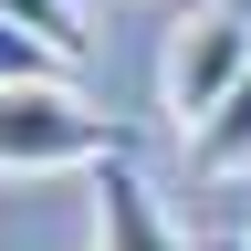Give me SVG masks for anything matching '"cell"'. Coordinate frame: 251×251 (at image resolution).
<instances>
[{
  "label": "cell",
  "mask_w": 251,
  "mask_h": 251,
  "mask_svg": "<svg viewBox=\"0 0 251 251\" xmlns=\"http://www.w3.org/2000/svg\"><path fill=\"white\" fill-rule=\"evenodd\" d=\"M105 157H126V126H105L74 84H0V178L105 168Z\"/></svg>",
  "instance_id": "1"
},
{
  "label": "cell",
  "mask_w": 251,
  "mask_h": 251,
  "mask_svg": "<svg viewBox=\"0 0 251 251\" xmlns=\"http://www.w3.org/2000/svg\"><path fill=\"white\" fill-rule=\"evenodd\" d=\"M241 84H251V0H188V21L168 31V63H157V94H168L178 136L209 126Z\"/></svg>",
  "instance_id": "2"
},
{
  "label": "cell",
  "mask_w": 251,
  "mask_h": 251,
  "mask_svg": "<svg viewBox=\"0 0 251 251\" xmlns=\"http://www.w3.org/2000/svg\"><path fill=\"white\" fill-rule=\"evenodd\" d=\"M94 251H188L178 220L157 209V188L136 178V157H105L94 168Z\"/></svg>",
  "instance_id": "3"
},
{
  "label": "cell",
  "mask_w": 251,
  "mask_h": 251,
  "mask_svg": "<svg viewBox=\"0 0 251 251\" xmlns=\"http://www.w3.org/2000/svg\"><path fill=\"white\" fill-rule=\"evenodd\" d=\"M188 168H199V178H251V84L209 126H188Z\"/></svg>",
  "instance_id": "4"
},
{
  "label": "cell",
  "mask_w": 251,
  "mask_h": 251,
  "mask_svg": "<svg viewBox=\"0 0 251 251\" xmlns=\"http://www.w3.org/2000/svg\"><path fill=\"white\" fill-rule=\"evenodd\" d=\"M0 21H21L31 42H52L63 63H84V11L74 0H0Z\"/></svg>",
  "instance_id": "5"
},
{
  "label": "cell",
  "mask_w": 251,
  "mask_h": 251,
  "mask_svg": "<svg viewBox=\"0 0 251 251\" xmlns=\"http://www.w3.org/2000/svg\"><path fill=\"white\" fill-rule=\"evenodd\" d=\"M74 74V63H63L52 42H31L21 21H0V84H63Z\"/></svg>",
  "instance_id": "6"
},
{
  "label": "cell",
  "mask_w": 251,
  "mask_h": 251,
  "mask_svg": "<svg viewBox=\"0 0 251 251\" xmlns=\"http://www.w3.org/2000/svg\"><path fill=\"white\" fill-rule=\"evenodd\" d=\"M241 251H251V230H241Z\"/></svg>",
  "instance_id": "7"
}]
</instances>
